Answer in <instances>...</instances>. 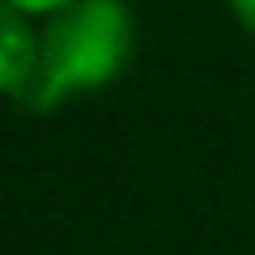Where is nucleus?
<instances>
[{"mask_svg":"<svg viewBox=\"0 0 255 255\" xmlns=\"http://www.w3.org/2000/svg\"><path fill=\"white\" fill-rule=\"evenodd\" d=\"M38 68V21L17 4L0 0V98H17L30 90Z\"/></svg>","mask_w":255,"mask_h":255,"instance_id":"f03ea898","label":"nucleus"},{"mask_svg":"<svg viewBox=\"0 0 255 255\" xmlns=\"http://www.w3.org/2000/svg\"><path fill=\"white\" fill-rule=\"evenodd\" d=\"M230 13H234V21L243 30L255 34V0H230Z\"/></svg>","mask_w":255,"mask_h":255,"instance_id":"20e7f679","label":"nucleus"},{"mask_svg":"<svg viewBox=\"0 0 255 255\" xmlns=\"http://www.w3.org/2000/svg\"><path fill=\"white\" fill-rule=\"evenodd\" d=\"M136 51V17L128 0H77L38 21V68L21 94L26 111H55L98 94Z\"/></svg>","mask_w":255,"mask_h":255,"instance_id":"f257e3e1","label":"nucleus"},{"mask_svg":"<svg viewBox=\"0 0 255 255\" xmlns=\"http://www.w3.org/2000/svg\"><path fill=\"white\" fill-rule=\"evenodd\" d=\"M9 4H17V9H21V13H30L34 21H47L51 13L68 9V4H77V0H9Z\"/></svg>","mask_w":255,"mask_h":255,"instance_id":"7ed1b4c3","label":"nucleus"}]
</instances>
